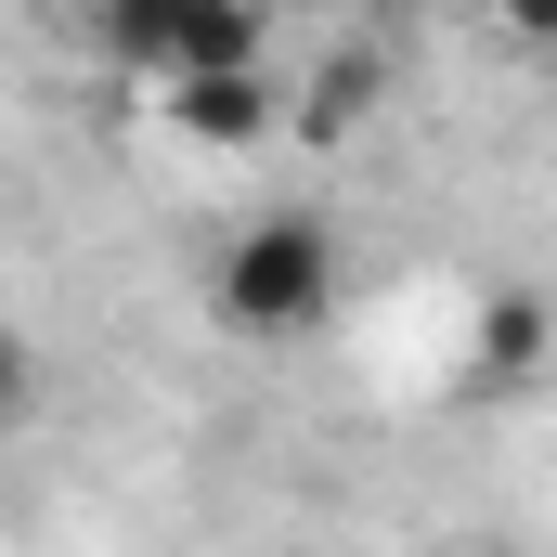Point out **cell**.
Here are the masks:
<instances>
[{
  "label": "cell",
  "mask_w": 557,
  "mask_h": 557,
  "mask_svg": "<svg viewBox=\"0 0 557 557\" xmlns=\"http://www.w3.org/2000/svg\"><path fill=\"white\" fill-rule=\"evenodd\" d=\"M156 104H169V131L208 143V156H247V143H273L285 91L260 78V65H208V78H156Z\"/></svg>",
  "instance_id": "obj_3"
},
{
  "label": "cell",
  "mask_w": 557,
  "mask_h": 557,
  "mask_svg": "<svg viewBox=\"0 0 557 557\" xmlns=\"http://www.w3.org/2000/svg\"><path fill=\"white\" fill-rule=\"evenodd\" d=\"M337 311V234L311 221V208H273V221H247L234 247H221V324H247V337H311Z\"/></svg>",
  "instance_id": "obj_1"
},
{
  "label": "cell",
  "mask_w": 557,
  "mask_h": 557,
  "mask_svg": "<svg viewBox=\"0 0 557 557\" xmlns=\"http://www.w3.org/2000/svg\"><path fill=\"white\" fill-rule=\"evenodd\" d=\"M26 416H39V350L0 324V428H26Z\"/></svg>",
  "instance_id": "obj_6"
},
{
  "label": "cell",
  "mask_w": 557,
  "mask_h": 557,
  "mask_svg": "<svg viewBox=\"0 0 557 557\" xmlns=\"http://www.w3.org/2000/svg\"><path fill=\"white\" fill-rule=\"evenodd\" d=\"M376 104V65H324V91H311V131H350Z\"/></svg>",
  "instance_id": "obj_5"
},
{
  "label": "cell",
  "mask_w": 557,
  "mask_h": 557,
  "mask_svg": "<svg viewBox=\"0 0 557 557\" xmlns=\"http://www.w3.org/2000/svg\"><path fill=\"white\" fill-rule=\"evenodd\" d=\"M493 13H506V39H519V52H557V0H493Z\"/></svg>",
  "instance_id": "obj_7"
},
{
  "label": "cell",
  "mask_w": 557,
  "mask_h": 557,
  "mask_svg": "<svg viewBox=\"0 0 557 557\" xmlns=\"http://www.w3.org/2000/svg\"><path fill=\"white\" fill-rule=\"evenodd\" d=\"M545 350H557V298L493 285L480 324H467V376H480V389H519V376H545Z\"/></svg>",
  "instance_id": "obj_4"
},
{
  "label": "cell",
  "mask_w": 557,
  "mask_h": 557,
  "mask_svg": "<svg viewBox=\"0 0 557 557\" xmlns=\"http://www.w3.org/2000/svg\"><path fill=\"white\" fill-rule=\"evenodd\" d=\"M91 39L131 78H208V65H260L273 13L260 0H91Z\"/></svg>",
  "instance_id": "obj_2"
}]
</instances>
